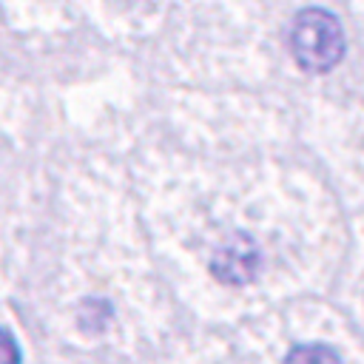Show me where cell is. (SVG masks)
<instances>
[{
  "label": "cell",
  "instance_id": "7a4b0ae2",
  "mask_svg": "<svg viewBox=\"0 0 364 364\" xmlns=\"http://www.w3.org/2000/svg\"><path fill=\"white\" fill-rule=\"evenodd\" d=\"M259 270V247L245 233L225 239L210 259V273L225 284H247Z\"/></svg>",
  "mask_w": 364,
  "mask_h": 364
},
{
  "label": "cell",
  "instance_id": "3957f363",
  "mask_svg": "<svg viewBox=\"0 0 364 364\" xmlns=\"http://www.w3.org/2000/svg\"><path fill=\"white\" fill-rule=\"evenodd\" d=\"M284 364H344L341 355L327 344H296Z\"/></svg>",
  "mask_w": 364,
  "mask_h": 364
},
{
  "label": "cell",
  "instance_id": "277c9868",
  "mask_svg": "<svg viewBox=\"0 0 364 364\" xmlns=\"http://www.w3.org/2000/svg\"><path fill=\"white\" fill-rule=\"evenodd\" d=\"M0 364H20V347L6 330H0Z\"/></svg>",
  "mask_w": 364,
  "mask_h": 364
},
{
  "label": "cell",
  "instance_id": "6da1fadb",
  "mask_svg": "<svg viewBox=\"0 0 364 364\" xmlns=\"http://www.w3.org/2000/svg\"><path fill=\"white\" fill-rule=\"evenodd\" d=\"M290 54L299 68L310 74H327L344 57V31L333 11L301 9L290 26Z\"/></svg>",
  "mask_w": 364,
  "mask_h": 364
}]
</instances>
